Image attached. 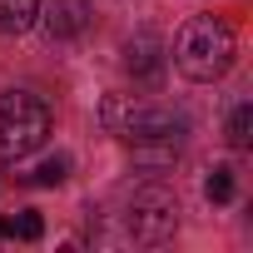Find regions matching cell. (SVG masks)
I'll use <instances>...</instances> for the list:
<instances>
[{
    "mask_svg": "<svg viewBox=\"0 0 253 253\" xmlns=\"http://www.w3.org/2000/svg\"><path fill=\"white\" fill-rule=\"evenodd\" d=\"M174 65L184 80L194 84H209V80H223L228 65H233V30L218 20V15H194L179 25L174 35Z\"/></svg>",
    "mask_w": 253,
    "mask_h": 253,
    "instance_id": "6da1fadb",
    "label": "cell"
},
{
    "mask_svg": "<svg viewBox=\"0 0 253 253\" xmlns=\"http://www.w3.org/2000/svg\"><path fill=\"white\" fill-rule=\"evenodd\" d=\"M50 124H55V114H50V104L40 94L5 89V94H0V159L15 164V159L35 154L50 139Z\"/></svg>",
    "mask_w": 253,
    "mask_h": 253,
    "instance_id": "7a4b0ae2",
    "label": "cell"
},
{
    "mask_svg": "<svg viewBox=\"0 0 253 253\" xmlns=\"http://www.w3.org/2000/svg\"><path fill=\"white\" fill-rule=\"evenodd\" d=\"M104 119H109L129 144H174V149H179V139L189 134V119H184L179 109H169V104H129L124 114H119L114 104H104Z\"/></svg>",
    "mask_w": 253,
    "mask_h": 253,
    "instance_id": "3957f363",
    "label": "cell"
},
{
    "mask_svg": "<svg viewBox=\"0 0 253 253\" xmlns=\"http://www.w3.org/2000/svg\"><path fill=\"white\" fill-rule=\"evenodd\" d=\"M124 228H129L134 243H169L179 228V199L164 184H144L129 199V213H124Z\"/></svg>",
    "mask_w": 253,
    "mask_h": 253,
    "instance_id": "277c9868",
    "label": "cell"
},
{
    "mask_svg": "<svg viewBox=\"0 0 253 253\" xmlns=\"http://www.w3.org/2000/svg\"><path fill=\"white\" fill-rule=\"evenodd\" d=\"M40 15H45V30L55 40H75L89 25V5L84 0H50V10H40Z\"/></svg>",
    "mask_w": 253,
    "mask_h": 253,
    "instance_id": "5b68a950",
    "label": "cell"
},
{
    "mask_svg": "<svg viewBox=\"0 0 253 253\" xmlns=\"http://www.w3.org/2000/svg\"><path fill=\"white\" fill-rule=\"evenodd\" d=\"M45 0H0V35H25L40 20Z\"/></svg>",
    "mask_w": 253,
    "mask_h": 253,
    "instance_id": "8992f818",
    "label": "cell"
},
{
    "mask_svg": "<svg viewBox=\"0 0 253 253\" xmlns=\"http://www.w3.org/2000/svg\"><path fill=\"white\" fill-rule=\"evenodd\" d=\"M159 40L144 30L139 40H129V45H124V70H129V75H159Z\"/></svg>",
    "mask_w": 253,
    "mask_h": 253,
    "instance_id": "52a82bcc",
    "label": "cell"
},
{
    "mask_svg": "<svg viewBox=\"0 0 253 253\" xmlns=\"http://www.w3.org/2000/svg\"><path fill=\"white\" fill-rule=\"evenodd\" d=\"M45 233V218L35 209H20V213H5L0 218V238H20V243H35Z\"/></svg>",
    "mask_w": 253,
    "mask_h": 253,
    "instance_id": "ba28073f",
    "label": "cell"
},
{
    "mask_svg": "<svg viewBox=\"0 0 253 253\" xmlns=\"http://www.w3.org/2000/svg\"><path fill=\"white\" fill-rule=\"evenodd\" d=\"M248 139H253V104H238L228 114V144L233 149H248Z\"/></svg>",
    "mask_w": 253,
    "mask_h": 253,
    "instance_id": "9c48e42d",
    "label": "cell"
},
{
    "mask_svg": "<svg viewBox=\"0 0 253 253\" xmlns=\"http://www.w3.org/2000/svg\"><path fill=\"white\" fill-rule=\"evenodd\" d=\"M65 174H70V159H65V154H55V159H40V164L30 169V184L50 189V184H65Z\"/></svg>",
    "mask_w": 253,
    "mask_h": 253,
    "instance_id": "30bf717a",
    "label": "cell"
},
{
    "mask_svg": "<svg viewBox=\"0 0 253 253\" xmlns=\"http://www.w3.org/2000/svg\"><path fill=\"white\" fill-rule=\"evenodd\" d=\"M204 194H209L213 204H228V199H233V169H228V164L209 169V179H204Z\"/></svg>",
    "mask_w": 253,
    "mask_h": 253,
    "instance_id": "8fae6325",
    "label": "cell"
}]
</instances>
